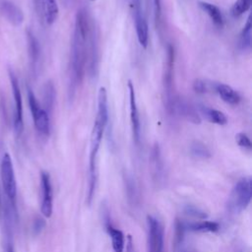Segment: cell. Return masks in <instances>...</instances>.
I'll return each mask as SVG.
<instances>
[{"instance_id": "obj_22", "label": "cell", "mask_w": 252, "mask_h": 252, "mask_svg": "<svg viewBox=\"0 0 252 252\" xmlns=\"http://www.w3.org/2000/svg\"><path fill=\"white\" fill-rule=\"evenodd\" d=\"M56 101V89L52 82H47L44 89V109L51 114Z\"/></svg>"}, {"instance_id": "obj_12", "label": "cell", "mask_w": 252, "mask_h": 252, "mask_svg": "<svg viewBox=\"0 0 252 252\" xmlns=\"http://www.w3.org/2000/svg\"><path fill=\"white\" fill-rule=\"evenodd\" d=\"M0 14L14 26H20L24 22L23 11L10 0H0Z\"/></svg>"}, {"instance_id": "obj_8", "label": "cell", "mask_w": 252, "mask_h": 252, "mask_svg": "<svg viewBox=\"0 0 252 252\" xmlns=\"http://www.w3.org/2000/svg\"><path fill=\"white\" fill-rule=\"evenodd\" d=\"M9 79L11 84V89L14 98V129L17 134H21L24 129V112H23V100H22V93L19 85L18 78L14 74V72L9 69Z\"/></svg>"}, {"instance_id": "obj_10", "label": "cell", "mask_w": 252, "mask_h": 252, "mask_svg": "<svg viewBox=\"0 0 252 252\" xmlns=\"http://www.w3.org/2000/svg\"><path fill=\"white\" fill-rule=\"evenodd\" d=\"M54 211V194L51 175L48 171L41 172V212L50 219Z\"/></svg>"}, {"instance_id": "obj_28", "label": "cell", "mask_w": 252, "mask_h": 252, "mask_svg": "<svg viewBox=\"0 0 252 252\" xmlns=\"http://www.w3.org/2000/svg\"><path fill=\"white\" fill-rule=\"evenodd\" d=\"M154 3V13H155V21L157 27L160 26L162 22V15H163V10H162V0H153Z\"/></svg>"}, {"instance_id": "obj_15", "label": "cell", "mask_w": 252, "mask_h": 252, "mask_svg": "<svg viewBox=\"0 0 252 252\" xmlns=\"http://www.w3.org/2000/svg\"><path fill=\"white\" fill-rule=\"evenodd\" d=\"M215 90L218 93V95L220 96V98L222 99V101H224V103H226L228 105L236 106L239 104V102L241 100L239 94L228 85L222 84V83L216 84Z\"/></svg>"}, {"instance_id": "obj_16", "label": "cell", "mask_w": 252, "mask_h": 252, "mask_svg": "<svg viewBox=\"0 0 252 252\" xmlns=\"http://www.w3.org/2000/svg\"><path fill=\"white\" fill-rule=\"evenodd\" d=\"M198 5L201 8V10L204 11L209 16V18L211 19V21L215 26L219 28L224 26V16L218 6L205 1H199Z\"/></svg>"}, {"instance_id": "obj_14", "label": "cell", "mask_w": 252, "mask_h": 252, "mask_svg": "<svg viewBox=\"0 0 252 252\" xmlns=\"http://www.w3.org/2000/svg\"><path fill=\"white\" fill-rule=\"evenodd\" d=\"M150 167L152 170V174L155 180H160L164 175V164L161 155V149L158 143H155L150 155Z\"/></svg>"}, {"instance_id": "obj_6", "label": "cell", "mask_w": 252, "mask_h": 252, "mask_svg": "<svg viewBox=\"0 0 252 252\" xmlns=\"http://www.w3.org/2000/svg\"><path fill=\"white\" fill-rule=\"evenodd\" d=\"M174 49L171 45L168 46L167 50V61H166V68L164 74V88H165V95H166V104L167 110L168 112L173 113L174 103L176 97L173 93V69H174Z\"/></svg>"}, {"instance_id": "obj_27", "label": "cell", "mask_w": 252, "mask_h": 252, "mask_svg": "<svg viewBox=\"0 0 252 252\" xmlns=\"http://www.w3.org/2000/svg\"><path fill=\"white\" fill-rule=\"evenodd\" d=\"M184 212H185V214L192 216L194 218H197V219H206L207 218V214L204 211H202L201 209H199L195 206H192V205H187L184 209Z\"/></svg>"}, {"instance_id": "obj_17", "label": "cell", "mask_w": 252, "mask_h": 252, "mask_svg": "<svg viewBox=\"0 0 252 252\" xmlns=\"http://www.w3.org/2000/svg\"><path fill=\"white\" fill-rule=\"evenodd\" d=\"M199 111L201 114L211 123L217 125H225L227 123V117L225 114L218 110L208 108L206 106H200Z\"/></svg>"}, {"instance_id": "obj_25", "label": "cell", "mask_w": 252, "mask_h": 252, "mask_svg": "<svg viewBox=\"0 0 252 252\" xmlns=\"http://www.w3.org/2000/svg\"><path fill=\"white\" fill-rule=\"evenodd\" d=\"M190 152L194 157L200 159H208L211 157V152L208 147L200 141H194L191 144Z\"/></svg>"}, {"instance_id": "obj_21", "label": "cell", "mask_w": 252, "mask_h": 252, "mask_svg": "<svg viewBox=\"0 0 252 252\" xmlns=\"http://www.w3.org/2000/svg\"><path fill=\"white\" fill-rule=\"evenodd\" d=\"M251 39H252V16L250 14L240 33V37L238 41L239 49L243 52L249 51L251 48Z\"/></svg>"}, {"instance_id": "obj_1", "label": "cell", "mask_w": 252, "mask_h": 252, "mask_svg": "<svg viewBox=\"0 0 252 252\" xmlns=\"http://www.w3.org/2000/svg\"><path fill=\"white\" fill-rule=\"evenodd\" d=\"M93 23L90 14L85 8L77 11L70 56V99L74 96L77 87L84 78L88 60L89 36Z\"/></svg>"}, {"instance_id": "obj_24", "label": "cell", "mask_w": 252, "mask_h": 252, "mask_svg": "<svg viewBox=\"0 0 252 252\" xmlns=\"http://www.w3.org/2000/svg\"><path fill=\"white\" fill-rule=\"evenodd\" d=\"M252 5V0H236L230 8V15L234 18H238L246 13Z\"/></svg>"}, {"instance_id": "obj_32", "label": "cell", "mask_w": 252, "mask_h": 252, "mask_svg": "<svg viewBox=\"0 0 252 252\" xmlns=\"http://www.w3.org/2000/svg\"><path fill=\"white\" fill-rule=\"evenodd\" d=\"M6 252H14V248L11 244H8L6 247Z\"/></svg>"}, {"instance_id": "obj_29", "label": "cell", "mask_w": 252, "mask_h": 252, "mask_svg": "<svg viewBox=\"0 0 252 252\" xmlns=\"http://www.w3.org/2000/svg\"><path fill=\"white\" fill-rule=\"evenodd\" d=\"M193 90L197 94H205L209 90V85L206 81L201 80V79H197L193 83Z\"/></svg>"}, {"instance_id": "obj_30", "label": "cell", "mask_w": 252, "mask_h": 252, "mask_svg": "<svg viewBox=\"0 0 252 252\" xmlns=\"http://www.w3.org/2000/svg\"><path fill=\"white\" fill-rule=\"evenodd\" d=\"M45 225H46L45 220L39 218V219H37V220L34 222L33 230L35 231V233H40V232L43 230V228L45 227Z\"/></svg>"}, {"instance_id": "obj_4", "label": "cell", "mask_w": 252, "mask_h": 252, "mask_svg": "<svg viewBox=\"0 0 252 252\" xmlns=\"http://www.w3.org/2000/svg\"><path fill=\"white\" fill-rule=\"evenodd\" d=\"M28 102L32 113L35 127L43 136H50L51 133V118L50 113L40 104L32 89L28 88Z\"/></svg>"}, {"instance_id": "obj_26", "label": "cell", "mask_w": 252, "mask_h": 252, "mask_svg": "<svg viewBox=\"0 0 252 252\" xmlns=\"http://www.w3.org/2000/svg\"><path fill=\"white\" fill-rule=\"evenodd\" d=\"M235 141L237 143V145L244 149V150H247V151H250L251 148H252V144H251V141L249 139V137L245 134V133H237L235 135Z\"/></svg>"}, {"instance_id": "obj_20", "label": "cell", "mask_w": 252, "mask_h": 252, "mask_svg": "<svg viewBox=\"0 0 252 252\" xmlns=\"http://www.w3.org/2000/svg\"><path fill=\"white\" fill-rule=\"evenodd\" d=\"M185 230L198 231V232H215L219 229V224L209 221H201L194 223H184Z\"/></svg>"}, {"instance_id": "obj_3", "label": "cell", "mask_w": 252, "mask_h": 252, "mask_svg": "<svg viewBox=\"0 0 252 252\" xmlns=\"http://www.w3.org/2000/svg\"><path fill=\"white\" fill-rule=\"evenodd\" d=\"M252 180L250 177L239 179L232 188L226 203V209L230 214L237 215L244 211L251 201Z\"/></svg>"}, {"instance_id": "obj_31", "label": "cell", "mask_w": 252, "mask_h": 252, "mask_svg": "<svg viewBox=\"0 0 252 252\" xmlns=\"http://www.w3.org/2000/svg\"><path fill=\"white\" fill-rule=\"evenodd\" d=\"M34 2V5H35V8L37 10V13L38 15L40 16L41 19L44 20V14H43V6H42V2L41 0H33Z\"/></svg>"}, {"instance_id": "obj_9", "label": "cell", "mask_w": 252, "mask_h": 252, "mask_svg": "<svg viewBox=\"0 0 252 252\" xmlns=\"http://www.w3.org/2000/svg\"><path fill=\"white\" fill-rule=\"evenodd\" d=\"M132 3L137 38L141 47L147 49L149 42V26L143 10L142 0H132Z\"/></svg>"}, {"instance_id": "obj_7", "label": "cell", "mask_w": 252, "mask_h": 252, "mask_svg": "<svg viewBox=\"0 0 252 252\" xmlns=\"http://www.w3.org/2000/svg\"><path fill=\"white\" fill-rule=\"evenodd\" d=\"M147 246L148 252H163L164 227L153 216H147Z\"/></svg>"}, {"instance_id": "obj_23", "label": "cell", "mask_w": 252, "mask_h": 252, "mask_svg": "<svg viewBox=\"0 0 252 252\" xmlns=\"http://www.w3.org/2000/svg\"><path fill=\"white\" fill-rule=\"evenodd\" d=\"M28 43H29V54H30L31 60L34 65H37L40 60L41 47L37 38L31 32H28Z\"/></svg>"}, {"instance_id": "obj_2", "label": "cell", "mask_w": 252, "mask_h": 252, "mask_svg": "<svg viewBox=\"0 0 252 252\" xmlns=\"http://www.w3.org/2000/svg\"><path fill=\"white\" fill-rule=\"evenodd\" d=\"M109 106H108V94L105 87H101L98 94V111L96 119L94 121L91 145H90V157H89V192L88 203L90 204L96 190L97 184V161L98 154L103 140V136L109 124Z\"/></svg>"}, {"instance_id": "obj_11", "label": "cell", "mask_w": 252, "mask_h": 252, "mask_svg": "<svg viewBox=\"0 0 252 252\" xmlns=\"http://www.w3.org/2000/svg\"><path fill=\"white\" fill-rule=\"evenodd\" d=\"M128 91H129V107H130V121H131V128L133 139L136 144L140 142V135H141V123H140V115L137 108V101H136V93L134 86L131 81H128L127 84Z\"/></svg>"}, {"instance_id": "obj_34", "label": "cell", "mask_w": 252, "mask_h": 252, "mask_svg": "<svg viewBox=\"0 0 252 252\" xmlns=\"http://www.w3.org/2000/svg\"><path fill=\"white\" fill-rule=\"evenodd\" d=\"M91 1H96V0H91Z\"/></svg>"}, {"instance_id": "obj_33", "label": "cell", "mask_w": 252, "mask_h": 252, "mask_svg": "<svg viewBox=\"0 0 252 252\" xmlns=\"http://www.w3.org/2000/svg\"><path fill=\"white\" fill-rule=\"evenodd\" d=\"M0 208H1V190H0Z\"/></svg>"}, {"instance_id": "obj_18", "label": "cell", "mask_w": 252, "mask_h": 252, "mask_svg": "<svg viewBox=\"0 0 252 252\" xmlns=\"http://www.w3.org/2000/svg\"><path fill=\"white\" fill-rule=\"evenodd\" d=\"M43 6L44 20L48 25H53L58 17V5L56 0H41Z\"/></svg>"}, {"instance_id": "obj_19", "label": "cell", "mask_w": 252, "mask_h": 252, "mask_svg": "<svg viewBox=\"0 0 252 252\" xmlns=\"http://www.w3.org/2000/svg\"><path fill=\"white\" fill-rule=\"evenodd\" d=\"M106 227L108 230L109 235L112 238V249L114 252H123L124 251V234L121 230L114 228L111 223L106 224Z\"/></svg>"}, {"instance_id": "obj_13", "label": "cell", "mask_w": 252, "mask_h": 252, "mask_svg": "<svg viewBox=\"0 0 252 252\" xmlns=\"http://www.w3.org/2000/svg\"><path fill=\"white\" fill-rule=\"evenodd\" d=\"M173 113H178L182 115L184 118H186L188 121L194 123V124H200L201 123V117L197 112V110L194 108V106L183 99H177L174 103L173 108Z\"/></svg>"}, {"instance_id": "obj_5", "label": "cell", "mask_w": 252, "mask_h": 252, "mask_svg": "<svg viewBox=\"0 0 252 252\" xmlns=\"http://www.w3.org/2000/svg\"><path fill=\"white\" fill-rule=\"evenodd\" d=\"M0 178H1L4 193L9 201L14 204L17 196V182L12 159L8 153H5L0 164Z\"/></svg>"}]
</instances>
